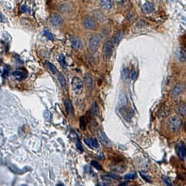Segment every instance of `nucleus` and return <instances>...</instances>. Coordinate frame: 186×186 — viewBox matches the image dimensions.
<instances>
[{
  "label": "nucleus",
  "instance_id": "nucleus-1",
  "mask_svg": "<svg viewBox=\"0 0 186 186\" xmlns=\"http://www.w3.org/2000/svg\"><path fill=\"white\" fill-rule=\"evenodd\" d=\"M181 124H182V120L180 117H177V116L171 117L167 122V126H168L169 129L170 131L174 132L177 131L181 128Z\"/></svg>",
  "mask_w": 186,
  "mask_h": 186
},
{
  "label": "nucleus",
  "instance_id": "nucleus-2",
  "mask_svg": "<svg viewBox=\"0 0 186 186\" xmlns=\"http://www.w3.org/2000/svg\"><path fill=\"white\" fill-rule=\"evenodd\" d=\"M101 38L99 34H92L88 40V47L92 52H96L99 48Z\"/></svg>",
  "mask_w": 186,
  "mask_h": 186
},
{
  "label": "nucleus",
  "instance_id": "nucleus-3",
  "mask_svg": "<svg viewBox=\"0 0 186 186\" xmlns=\"http://www.w3.org/2000/svg\"><path fill=\"white\" fill-rule=\"evenodd\" d=\"M113 49H114V44H113L112 41H111V40L107 41L103 48V56L106 60H109L111 58L113 53Z\"/></svg>",
  "mask_w": 186,
  "mask_h": 186
},
{
  "label": "nucleus",
  "instance_id": "nucleus-4",
  "mask_svg": "<svg viewBox=\"0 0 186 186\" xmlns=\"http://www.w3.org/2000/svg\"><path fill=\"white\" fill-rule=\"evenodd\" d=\"M72 91L76 94H80L82 92L83 90V82L80 80L79 77H75L72 78Z\"/></svg>",
  "mask_w": 186,
  "mask_h": 186
},
{
  "label": "nucleus",
  "instance_id": "nucleus-5",
  "mask_svg": "<svg viewBox=\"0 0 186 186\" xmlns=\"http://www.w3.org/2000/svg\"><path fill=\"white\" fill-rule=\"evenodd\" d=\"M82 24L87 29H94L97 26L96 21L92 17H84L82 21Z\"/></svg>",
  "mask_w": 186,
  "mask_h": 186
},
{
  "label": "nucleus",
  "instance_id": "nucleus-6",
  "mask_svg": "<svg viewBox=\"0 0 186 186\" xmlns=\"http://www.w3.org/2000/svg\"><path fill=\"white\" fill-rule=\"evenodd\" d=\"M176 153L178 157L181 159V160H185V146L184 142H180L179 144L177 145V147H176Z\"/></svg>",
  "mask_w": 186,
  "mask_h": 186
},
{
  "label": "nucleus",
  "instance_id": "nucleus-7",
  "mask_svg": "<svg viewBox=\"0 0 186 186\" xmlns=\"http://www.w3.org/2000/svg\"><path fill=\"white\" fill-rule=\"evenodd\" d=\"M84 84L86 86L87 89L89 90V91H92L93 89V86H94V83H93L92 78L91 77V75L88 73H87L85 76H84Z\"/></svg>",
  "mask_w": 186,
  "mask_h": 186
},
{
  "label": "nucleus",
  "instance_id": "nucleus-8",
  "mask_svg": "<svg viewBox=\"0 0 186 186\" xmlns=\"http://www.w3.org/2000/svg\"><path fill=\"white\" fill-rule=\"evenodd\" d=\"M50 23L53 26H59L63 23V19L59 14H53L50 17Z\"/></svg>",
  "mask_w": 186,
  "mask_h": 186
},
{
  "label": "nucleus",
  "instance_id": "nucleus-9",
  "mask_svg": "<svg viewBox=\"0 0 186 186\" xmlns=\"http://www.w3.org/2000/svg\"><path fill=\"white\" fill-rule=\"evenodd\" d=\"M84 142L89 147L92 148V149H96L100 146L99 142L97 141V139L93 138H87L84 139Z\"/></svg>",
  "mask_w": 186,
  "mask_h": 186
},
{
  "label": "nucleus",
  "instance_id": "nucleus-10",
  "mask_svg": "<svg viewBox=\"0 0 186 186\" xmlns=\"http://www.w3.org/2000/svg\"><path fill=\"white\" fill-rule=\"evenodd\" d=\"M70 42L72 47L74 49H80L83 46V44H82L81 41L77 37H72L70 38Z\"/></svg>",
  "mask_w": 186,
  "mask_h": 186
},
{
  "label": "nucleus",
  "instance_id": "nucleus-11",
  "mask_svg": "<svg viewBox=\"0 0 186 186\" xmlns=\"http://www.w3.org/2000/svg\"><path fill=\"white\" fill-rule=\"evenodd\" d=\"M183 90H184V86H183V84L181 83H178V84H176L174 86V88L172 90V92H171V95L173 96H179L181 93L182 92Z\"/></svg>",
  "mask_w": 186,
  "mask_h": 186
},
{
  "label": "nucleus",
  "instance_id": "nucleus-12",
  "mask_svg": "<svg viewBox=\"0 0 186 186\" xmlns=\"http://www.w3.org/2000/svg\"><path fill=\"white\" fill-rule=\"evenodd\" d=\"M98 135H99V138H100V141L101 142V143L103 145V146H108L109 145V140L108 138L106 136V135L104 134V132L102 131V130H100L99 131V133H98Z\"/></svg>",
  "mask_w": 186,
  "mask_h": 186
},
{
  "label": "nucleus",
  "instance_id": "nucleus-13",
  "mask_svg": "<svg viewBox=\"0 0 186 186\" xmlns=\"http://www.w3.org/2000/svg\"><path fill=\"white\" fill-rule=\"evenodd\" d=\"M176 111L177 114H179L181 116H185L186 112V107L185 103H180L176 106Z\"/></svg>",
  "mask_w": 186,
  "mask_h": 186
},
{
  "label": "nucleus",
  "instance_id": "nucleus-14",
  "mask_svg": "<svg viewBox=\"0 0 186 186\" xmlns=\"http://www.w3.org/2000/svg\"><path fill=\"white\" fill-rule=\"evenodd\" d=\"M113 4L114 3L112 0H100V6L106 10L111 9L113 7Z\"/></svg>",
  "mask_w": 186,
  "mask_h": 186
},
{
  "label": "nucleus",
  "instance_id": "nucleus-15",
  "mask_svg": "<svg viewBox=\"0 0 186 186\" xmlns=\"http://www.w3.org/2000/svg\"><path fill=\"white\" fill-rule=\"evenodd\" d=\"M122 32L121 30H119L118 32H116L115 34V35L113 36V44H115L116 45H119L120 40L122 39Z\"/></svg>",
  "mask_w": 186,
  "mask_h": 186
},
{
  "label": "nucleus",
  "instance_id": "nucleus-16",
  "mask_svg": "<svg viewBox=\"0 0 186 186\" xmlns=\"http://www.w3.org/2000/svg\"><path fill=\"white\" fill-rule=\"evenodd\" d=\"M142 9L146 13H150L154 10V5L153 3H151L150 2H146L142 7Z\"/></svg>",
  "mask_w": 186,
  "mask_h": 186
},
{
  "label": "nucleus",
  "instance_id": "nucleus-17",
  "mask_svg": "<svg viewBox=\"0 0 186 186\" xmlns=\"http://www.w3.org/2000/svg\"><path fill=\"white\" fill-rule=\"evenodd\" d=\"M13 76H14V77H16L17 80H24V79L26 78V74L23 71L16 70V71H14V72H13Z\"/></svg>",
  "mask_w": 186,
  "mask_h": 186
},
{
  "label": "nucleus",
  "instance_id": "nucleus-18",
  "mask_svg": "<svg viewBox=\"0 0 186 186\" xmlns=\"http://www.w3.org/2000/svg\"><path fill=\"white\" fill-rule=\"evenodd\" d=\"M64 107L68 114H71V115L73 114V107H72V104L71 103L70 100H64Z\"/></svg>",
  "mask_w": 186,
  "mask_h": 186
},
{
  "label": "nucleus",
  "instance_id": "nucleus-19",
  "mask_svg": "<svg viewBox=\"0 0 186 186\" xmlns=\"http://www.w3.org/2000/svg\"><path fill=\"white\" fill-rule=\"evenodd\" d=\"M57 78L58 82L60 83L61 88H64L65 86H66V82H65V79H64V76L61 73H59V72H57Z\"/></svg>",
  "mask_w": 186,
  "mask_h": 186
},
{
  "label": "nucleus",
  "instance_id": "nucleus-20",
  "mask_svg": "<svg viewBox=\"0 0 186 186\" xmlns=\"http://www.w3.org/2000/svg\"><path fill=\"white\" fill-rule=\"evenodd\" d=\"M90 112L92 113L93 116H97L99 115V107H98L96 103H93V104L91 107Z\"/></svg>",
  "mask_w": 186,
  "mask_h": 186
},
{
  "label": "nucleus",
  "instance_id": "nucleus-21",
  "mask_svg": "<svg viewBox=\"0 0 186 186\" xmlns=\"http://www.w3.org/2000/svg\"><path fill=\"white\" fill-rule=\"evenodd\" d=\"M45 64H46L47 68H48L49 69V71L51 72L52 73H53V74L57 73L58 72L57 68H56V66H55V65H53V64H52V63H50L49 61H46V62H45Z\"/></svg>",
  "mask_w": 186,
  "mask_h": 186
},
{
  "label": "nucleus",
  "instance_id": "nucleus-22",
  "mask_svg": "<svg viewBox=\"0 0 186 186\" xmlns=\"http://www.w3.org/2000/svg\"><path fill=\"white\" fill-rule=\"evenodd\" d=\"M176 57L179 59L181 62L185 61V53L183 51L182 49H178L176 52Z\"/></svg>",
  "mask_w": 186,
  "mask_h": 186
},
{
  "label": "nucleus",
  "instance_id": "nucleus-23",
  "mask_svg": "<svg viewBox=\"0 0 186 186\" xmlns=\"http://www.w3.org/2000/svg\"><path fill=\"white\" fill-rule=\"evenodd\" d=\"M80 127L81 130L84 131L86 129L87 127V118L86 116H83L80 118Z\"/></svg>",
  "mask_w": 186,
  "mask_h": 186
},
{
  "label": "nucleus",
  "instance_id": "nucleus-24",
  "mask_svg": "<svg viewBox=\"0 0 186 186\" xmlns=\"http://www.w3.org/2000/svg\"><path fill=\"white\" fill-rule=\"evenodd\" d=\"M127 103V97H126L125 94H120V96H119V103L122 107L125 106L126 104Z\"/></svg>",
  "mask_w": 186,
  "mask_h": 186
},
{
  "label": "nucleus",
  "instance_id": "nucleus-25",
  "mask_svg": "<svg viewBox=\"0 0 186 186\" xmlns=\"http://www.w3.org/2000/svg\"><path fill=\"white\" fill-rule=\"evenodd\" d=\"M129 76V71L128 68H122V78L123 80H127V78H128Z\"/></svg>",
  "mask_w": 186,
  "mask_h": 186
},
{
  "label": "nucleus",
  "instance_id": "nucleus-26",
  "mask_svg": "<svg viewBox=\"0 0 186 186\" xmlns=\"http://www.w3.org/2000/svg\"><path fill=\"white\" fill-rule=\"evenodd\" d=\"M136 177H137V173H135V172H134V173H127V174H126L125 176H124V178L127 180L135 179Z\"/></svg>",
  "mask_w": 186,
  "mask_h": 186
},
{
  "label": "nucleus",
  "instance_id": "nucleus-27",
  "mask_svg": "<svg viewBox=\"0 0 186 186\" xmlns=\"http://www.w3.org/2000/svg\"><path fill=\"white\" fill-rule=\"evenodd\" d=\"M44 35L46 37V38H48L49 40H53L54 39V36L52 34V33L47 29H44Z\"/></svg>",
  "mask_w": 186,
  "mask_h": 186
},
{
  "label": "nucleus",
  "instance_id": "nucleus-28",
  "mask_svg": "<svg viewBox=\"0 0 186 186\" xmlns=\"http://www.w3.org/2000/svg\"><path fill=\"white\" fill-rule=\"evenodd\" d=\"M91 165H92L94 168H96V170H102V166H101V165H100L98 161H92V162H91Z\"/></svg>",
  "mask_w": 186,
  "mask_h": 186
},
{
  "label": "nucleus",
  "instance_id": "nucleus-29",
  "mask_svg": "<svg viewBox=\"0 0 186 186\" xmlns=\"http://www.w3.org/2000/svg\"><path fill=\"white\" fill-rule=\"evenodd\" d=\"M163 180L164 182H165V184L166 185H173L172 181H171V180L170 179V177H168V176H164Z\"/></svg>",
  "mask_w": 186,
  "mask_h": 186
},
{
  "label": "nucleus",
  "instance_id": "nucleus-30",
  "mask_svg": "<svg viewBox=\"0 0 186 186\" xmlns=\"http://www.w3.org/2000/svg\"><path fill=\"white\" fill-rule=\"evenodd\" d=\"M76 146H77V148L78 149V150H79V151H80V152H83V146H82V143H81L80 141L77 142V144H76Z\"/></svg>",
  "mask_w": 186,
  "mask_h": 186
},
{
  "label": "nucleus",
  "instance_id": "nucleus-31",
  "mask_svg": "<svg viewBox=\"0 0 186 186\" xmlns=\"http://www.w3.org/2000/svg\"><path fill=\"white\" fill-rule=\"evenodd\" d=\"M137 77H138V72H137L136 71H133L131 75V80H135L136 79H137Z\"/></svg>",
  "mask_w": 186,
  "mask_h": 186
},
{
  "label": "nucleus",
  "instance_id": "nucleus-32",
  "mask_svg": "<svg viewBox=\"0 0 186 186\" xmlns=\"http://www.w3.org/2000/svg\"><path fill=\"white\" fill-rule=\"evenodd\" d=\"M58 59H59V61L61 62V64L63 66L64 64V57L63 55H60L59 56V57H58Z\"/></svg>",
  "mask_w": 186,
  "mask_h": 186
},
{
  "label": "nucleus",
  "instance_id": "nucleus-33",
  "mask_svg": "<svg viewBox=\"0 0 186 186\" xmlns=\"http://www.w3.org/2000/svg\"><path fill=\"white\" fill-rule=\"evenodd\" d=\"M29 10V9L27 8V7H26V5H23V7L21 8V11L22 12H26V11H28Z\"/></svg>",
  "mask_w": 186,
  "mask_h": 186
},
{
  "label": "nucleus",
  "instance_id": "nucleus-34",
  "mask_svg": "<svg viewBox=\"0 0 186 186\" xmlns=\"http://www.w3.org/2000/svg\"><path fill=\"white\" fill-rule=\"evenodd\" d=\"M108 176H111V178H115V179H117V180L119 179V176H116V175H115V174H114V175H113V174H109Z\"/></svg>",
  "mask_w": 186,
  "mask_h": 186
},
{
  "label": "nucleus",
  "instance_id": "nucleus-35",
  "mask_svg": "<svg viewBox=\"0 0 186 186\" xmlns=\"http://www.w3.org/2000/svg\"><path fill=\"white\" fill-rule=\"evenodd\" d=\"M127 184H128V183L127 182H123V183H122V184H120V185H127Z\"/></svg>",
  "mask_w": 186,
  "mask_h": 186
},
{
  "label": "nucleus",
  "instance_id": "nucleus-36",
  "mask_svg": "<svg viewBox=\"0 0 186 186\" xmlns=\"http://www.w3.org/2000/svg\"><path fill=\"white\" fill-rule=\"evenodd\" d=\"M57 185H63V184H61V183H59Z\"/></svg>",
  "mask_w": 186,
  "mask_h": 186
}]
</instances>
